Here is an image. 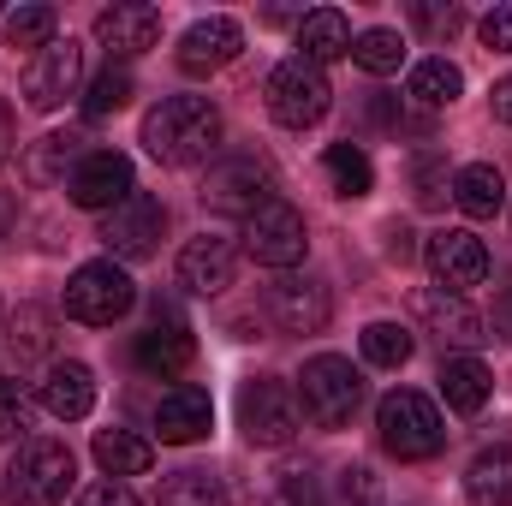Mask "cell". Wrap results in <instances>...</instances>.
I'll return each mask as SVG.
<instances>
[{
	"label": "cell",
	"instance_id": "16",
	"mask_svg": "<svg viewBox=\"0 0 512 506\" xmlns=\"http://www.w3.org/2000/svg\"><path fill=\"white\" fill-rule=\"evenodd\" d=\"M36 399H42V411L60 417V423L90 417V405H96V376H90V364H78V358H54V364L42 370V381H36Z\"/></svg>",
	"mask_w": 512,
	"mask_h": 506
},
{
	"label": "cell",
	"instance_id": "9",
	"mask_svg": "<svg viewBox=\"0 0 512 506\" xmlns=\"http://www.w3.org/2000/svg\"><path fill=\"white\" fill-rule=\"evenodd\" d=\"M262 310H268V322H274L280 334H322L328 316H334V298H328V286H322L316 274H292V268H286V274L268 280Z\"/></svg>",
	"mask_w": 512,
	"mask_h": 506
},
{
	"label": "cell",
	"instance_id": "15",
	"mask_svg": "<svg viewBox=\"0 0 512 506\" xmlns=\"http://www.w3.org/2000/svg\"><path fill=\"white\" fill-rule=\"evenodd\" d=\"M245 54V30L233 24V18H197L185 36H179V66L191 72V78H203V72H221V66H233Z\"/></svg>",
	"mask_w": 512,
	"mask_h": 506
},
{
	"label": "cell",
	"instance_id": "17",
	"mask_svg": "<svg viewBox=\"0 0 512 506\" xmlns=\"http://www.w3.org/2000/svg\"><path fill=\"white\" fill-rule=\"evenodd\" d=\"M191 358H197V340H191V328H185L173 310H161V316L137 334V370H143V376L167 381V376H179Z\"/></svg>",
	"mask_w": 512,
	"mask_h": 506
},
{
	"label": "cell",
	"instance_id": "12",
	"mask_svg": "<svg viewBox=\"0 0 512 506\" xmlns=\"http://www.w3.org/2000/svg\"><path fill=\"white\" fill-rule=\"evenodd\" d=\"M66 197L78 203V209H120L126 197H137V179H131V161L120 149H90L84 161H78V173L66 179Z\"/></svg>",
	"mask_w": 512,
	"mask_h": 506
},
{
	"label": "cell",
	"instance_id": "7",
	"mask_svg": "<svg viewBox=\"0 0 512 506\" xmlns=\"http://www.w3.org/2000/svg\"><path fill=\"white\" fill-rule=\"evenodd\" d=\"M131 304H137V286L120 262H84L72 280H66V316L72 322H90V328H108L120 322Z\"/></svg>",
	"mask_w": 512,
	"mask_h": 506
},
{
	"label": "cell",
	"instance_id": "13",
	"mask_svg": "<svg viewBox=\"0 0 512 506\" xmlns=\"http://www.w3.org/2000/svg\"><path fill=\"white\" fill-rule=\"evenodd\" d=\"M161 233H167V203L161 197H126L120 209H108V221H102V245L114 256H126V262H137V256H149L155 245H161Z\"/></svg>",
	"mask_w": 512,
	"mask_h": 506
},
{
	"label": "cell",
	"instance_id": "19",
	"mask_svg": "<svg viewBox=\"0 0 512 506\" xmlns=\"http://www.w3.org/2000/svg\"><path fill=\"white\" fill-rule=\"evenodd\" d=\"M155 429H161L167 447H191V441H203V435L215 429V405H209V393H203V387H173V393H161V405H155Z\"/></svg>",
	"mask_w": 512,
	"mask_h": 506
},
{
	"label": "cell",
	"instance_id": "42",
	"mask_svg": "<svg viewBox=\"0 0 512 506\" xmlns=\"http://www.w3.org/2000/svg\"><path fill=\"white\" fill-rule=\"evenodd\" d=\"M346 495H358V501H370V495H376V477H370V465H352V471H346Z\"/></svg>",
	"mask_w": 512,
	"mask_h": 506
},
{
	"label": "cell",
	"instance_id": "39",
	"mask_svg": "<svg viewBox=\"0 0 512 506\" xmlns=\"http://www.w3.org/2000/svg\"><path fill=\"white\" fill-rule=\"evenodd\" d=\"M274 506H322V489L310 471H280L274 477Z\"/></svg>",
	"mask_w": 512,
	"mask_h": 506
},
{
	"label": "cell",
	"instance_id": "29",
	"mask_svg": "<svg viewBox=\"0 0 512 506\" xmlns=\"http://www.w3.org/2000/svg\"><path fill=\"white\" fill-rule=\"evenodd\" d=\"M6 346H12V358H18V364L48 358V352H54V316H48V310H36V304L12 310V322H6Z\"/></svg>",
	"mask_w": 512,
	"mask_h": 506
},
{
	"label": "cell",
	"instance_id": "18",
	"mask_svg": "<svg viewBox=\"0 0 512 506\" xmlns=\"http://www.w3.org/2000/svg\"><path fill=\"white\" fill-rule=\"evenodd\" d=\"M233 274H239V251H233L227 239H215V233H203V239H191V245L179 251V286H185V292L215 298V292L233 286Z\"/></svg>",
	"mask_w": 512,
	"mask_h": 506
},
{
	"label": "cell",
	"instance_id": "3",
	"mask_svg": "<svg viewBox=\"0 0 512 506\" xmlns=\"http://www.w3.org/2000/svg\"><path fill=\"white\" fill-rule=\"evenodd\" d=\"M376 435H382V447L393 459H435V453L447 447L441 411H435L423 393H411V387L387 393L382 405H376Z\"/></svg>",
	"mask_w": 512,
	"mask_h": 506
},
{
	"label": "cell",
	"instance_id": "41",
	"mask_svg": "<svg viewBox=\"0 0 512 506\" xmlns=\"http://www.w3.org/2000/svg\"><path fill=\"white\" fill-rule=\"evenodd\" d=\"M483 42H489L495 54H512V6H495V12L483 18Z\"/></svg>",
	"mask_w": 512,
	"mask_h": 506
},
{
	"label": "cell",
	"instance_id": "24",
	"mask_svg": "<svg viewBox=\"0 0 512 506\" xmlns=\"http://www.w3.org/2000/svg\"><path fill=\"white\" fill-rule=\"evenodd\" d=\"M471 506H512V447H483L465 471Z\"/></svg>",
	"mask_w": 512,
	"mask_h": 506
},
{
	"label": "cell",
	"instance_id": "4",
	"mask_svg": "<svg viewBox=\"0 0 512 506\" xmlns=\"http://www.w3.org/2000/svg\"><path fill=\"white\" fill-rule=\"evenodd\" d=\"M298 399H304V417H310L316 429H340V423H352V411H358V399H364V376L352 370V358L322 352V358L304 364Z\"/></svg>",
	"mask_w": 512,
	"mask_h": 506
},
{
	"label": "cell",
	"instance_id": "22",
	"mask_svg": "<svg viewBox=\"0 0 512 506\" xmlns=\"http://www.w3.org/2000/svg\"><path fill=\"white\" fill-rule=\"evenodd\" d=\"M90 149H84V137H72V131H54V137H42L30 155H24V179L30 185H66L72 173H78V161H84Z\"/></svg>",
	"mask_w": 512,
	"mask_h": 506
},
{
	"label": "cell",
	"instance_id": "27",
	"mask_svg": "<svg viewBox=\"0 0 512 506\" xmlns=\"http://www.w3.org/2000/svg\"><path fill=\"white\" fill-rule=\"evenodd\" d=\"M90 453H96V465H102L108 477H143V471L155 465V447H149L143 435H131V429H102Z\"/></svg>",
	"mask_w": 512,
	"mask_h": 506
},
{
	"label": "cell",
	"instance_id": "37",
	"mask_svg": "<svg viewBox=\"0 0 512 506\" xmlns=\"http://www.w3.org/2000/svg\"><path fill=\"white\" fill-rule=\"evenodd\" d=\"M411 191H417L423 209H435V203L447 197V161H441V155H417V167H411Z\"/></svg>",
	"mask_w": 512,
	"mask_h": 506
},
{
	"label": "cell",
	"instance_id": "30",
	"mask_svg": "<svg viewBox=\"0 0 512 506\" xmlns=\"http://www.w3.org/2000/svg\"><path fill=\"white\" fill-rule=\"evenodd\" d=\"M459 90H465V72L453 60H423V66H411V84H405V96L417 108H447Z\"/></svg>",
	"mask_w": 512,
	"mask_h": 506
},
{
	"label": "cell",
	"instance_id": "36",
	"mask_svg": "<svg viewBox=\"0 0 512 506\" xmlns=\"http://www.w3.org/2000/svg\"><path fill=\"white\" fill-rule=\"evenodd\" d=\"M30 429V393L18 381H0V441H24Z\"/></svg>",
	"mask_w": 512,
	"mask_h": 506
},
{
	"label": "cell",
	"instance_id": "31",
	"mask_svg": "<svg viewBox=\"0 0 512 506\" xmlns=\"http://www.w3.org/2000/svg\"><path fill=\"white\" fill-rule=\"evenodd\" d=\"M161 506H227V489H221V477L215 471H173L167 483H161Z\"/></svg>",
	"mask_w": 512,
	"mask_h": 506
},
{
	"label": "cell",
	"instance_id": "33",
	"mask_svg": "<svg viewBox=\"0 0 512 506\" xmlns=\"http://www.w3.org/2000/svg\"><path fill=\"white\" fill-rule=\"evenodd\" d=\"M352 60L364 66V72H399V60H405V36L399 30H364V36H352Z\"/></svg>",
	"mask_w": 512,
	"mask_h": 506
},
{
	"label": "cell",
	"instance_id": "14",
	"mask_svg": "<svg viewBox=\"0 0 512 506\" xmlns=\"http://www.w3.org/2000/svg\"><path fill=\"white\" fill-rule=\"evenodd\" d=\"M429 274L441 280V292H471V286H483L489 280V251H483V239L477 233H435L429 239Z\"/></svg>",
	"mask_w": 512,
	"mask_h": 506
},
{
	"label": "cell",
	"instance_id": "11",
	"mask_svg": "<svg viewBox=\"0 0 512 506\" xmlns=\"http://www.w3.org/2000/svg\"><path fill=\"white\" fill-rule=\"evenodd\" d=\"M78 84H84V48L78 42H48L42 54H30V66H24V102L36 108V114H54L66 96H78Z\"/></svg>",
	"mask_w": 512,
	"mask_h": 506
},
{
	"label": "cell",
	"instance_id": "23",
	"mask_svg": "<svg viewBox=\"0 0 512 506\" xmlns=\"http://www.w3.org/2000/svg\"><path fill=\"white\" fill-rule=\"evenodd\" d=\"M453 203H459L471 221L501 215V203H507V179H501V167H495V161H471V167H459V179H453Z\"/></svg>",
	"mask_w": 512,
	"mask_h": 506
},
{
	"label": "cell",
	"instance_id": "34",
	"mask_svg": "<svg viewBox=\"0 0 512 506\" xmlns=\"http://www.w3.org/2000/svg\"><path fill=\"white\" fill-rule=\"evenodd\" d=\"M54 30H60V18H54V6H18V12H6V42L12 48H48L54 42Z\"/></svg>",
	"mask_w": 512,
	"mask_h": 506
},
{
	"label": "cell",
	"instance_id": "44",
	"mask_svg": "<svg viewBox=\"0 0 512 506\" xmlns=\"http://www.w3.org/2000/svg\"><path fill=\"white\" fill-rule=\"evenodd\" d=\"M12 161V108L0 102V167Z\"/></svg>",
	"mask_w": 512,
	"mask_h": 506
},
{
	"label": "cell",
	"instance_id": "46",
	"mask_svg": "<svg viewBox=\"0 0 512 506\" xmlns=\"http://www.w3.org/2000/svg\"><path fill=\"white\" fill-rule=\"evenodd\" d=\"M6 221H12V203L0 197V239H6Z\"/></svg>",
	"mask_w": 512,
	"mask_h": 506
},
{
	"label": "cell",
	"instance_id": "26",
	"mask_svg": "<svg viewBox=\"0 0 512 506\" xmlns=\"http://www.w3.org/2000/svg\"><path fill=\"white\" fill-rule=\"evenodd\" d=\"M441 393H447V405H453L459 417H477V411L489 405L495 381H489V370H483L477 358H447V364H441Z\"/></svg>",
	"mask_w": 512,
	"mask_h": 506
},
{
	"label": "cell",
	"instance_id": "28",
	"mask_svg": "<svg viewBox=\"0 0 512 506\" xmlns=\"http://www.w3.org/2000/svg\"><path fill=\"white\" fill-rule=\"evenodd\" d=\"M322 173H328V185H334L340 197H370V185H376V167H370L364 143H328Z\"/></svg>",
	"mask_w": 512,
	"mask_h": 506
},
{
	"label": "cell",
	"instance_id": "8",
	"mask_svg": "<svg viewBox=\"0 0 512 506\" xmlns=\"http://www.w3.org/2000/svg\"><path fill=\"white\" fill-rule=\"evenodd\" d=\"M239 429L251 447H286L298 435V399L280 376H251L239 387Z\"/></svg>",
	"mask_w": 512,
	"mask_h": 506
},
{
	"label": "cell",
	"instance_id": "25",
	"mask_svg": "<svg viewBox=\"0 0 512 506\" xmlns=\"http://www.w3.org/2000/svg\"><path fill=\"white\" fill-rule=\"evenodd\" d=\"M423 322H429L441 340H453V346H477V340H483V316H477L459 292H423Z\"/></svg>",
	"mask_w": 512,
	"mask_h": 506
},
{
	"label": "cell",
	"instance_id": "6",
	"mask_svg": "<svg viewBox=\"0 0 512 506\" xmlns=\"http://www.w3.org/2000/svg\"><path fill=\"white\" fill-rule=\"evenodd\" d=\"M328 108H334V90H328V72H322V66H310V60H280V66L268 72V114L286 131L316 126Z\"/></svg>",
	"mask_w": 512,
	"mask_h": 506
},
{
	"label": "cell",
	"instance_id": "1",
	"mask_svg": "<svg viewBox=\"0 0 512 506\" xmlns=\"http://www.w3.org/2000/svg\"><path fill=\"white\" fill-rule=\"evenodd\" d=\"M143 149L161 167H197L221 149V108L209 96H167L143 114Z\"/></svg>",
	"mask_w": 512,
	"mask_h": 506
},
{
	"label": "cell",
	"instance_id": "40",
	"mask_svg": "<svg viewBox=\"0 0 512 506\" xmlns=\"http://www.w3.org/2000/svg\"><path fill=\"white\" fill-rule=\"evenodd\" d=\"M78 506H143V501L131 495L126 483H114V477H108V483H90V489L78 495Z\"/></svg>",
	"mask_w": 512,
	"mask_h": 506
},
{
	"label": "cell",
	"instance_id": "5",
	"mask_svg": "<svg viewBox=\"0 0 512 506\" xmlns=\"http://www.w3.org/2000/svg\"><path fill=\"white\" fill-rule=\"evenodd\" d=\"M274 191H280V179H274V167H268L262 155H227V161H215L209 179H203V209L251 221L262 203H274Z\"/></svg>",
	"mask_w": 512,
	"mask_h": 506
},
{
	"label": "cell",
	"instance_id": "21",
	"mask_svg": "<svg viewBox=\"0 0 512 506\" xmlns=\"http://www.w3.org/2000/svg\"><path fill=\"white\" fill-rule=\"evenodd\" d=\"M298 60H310V66H328V60H346L352 54V24H346V12H334V6H322V12H304L298 18Z\"/></svg>",
	"mask_w": 512,
	"mask_h": 506
},
{
	"label": "cell",
	"instance_id": "43",
	"mask_svg": "<svg viewBox=\"0 0 512 506\" xmlns=\"http://www.w3.org/2000/svg\"><path fill=\"white\" fill-rule=\"evenodd\" d=\"M489 108H495V120H501V126H512V78H501V84L489 90Z\"/></svg>",
	"mask_w": 512,
	"mask_h": 506
},
{
	"label": "cell",
	"instance_id": "35",
	"mask_svg": "<svg viewBox=\"0 0 512 506\" xmlns=\"http://www.w3.org/2000/svg\"><path fill=\"white\" fill-rule=\"evenodd\" d=\"M126 102H131V72H126V66H108V72H96V78H90L84 114H90V120H102V114H120Z\"/></svg>",
	"mask_w": 512,
	"mask_h": 506
},
{
	"label": "cell",
	"instance_id": "45",
	"mask_svg": "<svg viewBox=\"0 0 512 506\" xmlns=\"http://www.w3.org/2000/svg\"><path fill=\"white\" fill-rule=\"evenodd\" d=\"M495 328H501V334L512 340V286L501 292V298H495Z\"/></svg>",
	"mask_w": 512,
	"mask_h": 506
},
{
	"label": "cell",
	"instance_id": "32",
	"mask_svg": "<svg viewBox=\"0 0 512 506\" xmlns=\"http://www.w3.org/2000/svg\"><path fill=\"white\" fill-rule=\"evenodd\" d=\"M358 346H364V358H370L376 370L411 364V328H399V322H370V328L358 334Z\"/></svg>",
	"mask_w": 512,
	"mask_h": 506
},
{
	"label": "cell",
	"instance_id": "10",
	"mask_svg": "<svg viewBox=\"0 0 512 506\" xmlns=\"http://www.w3.org/2000/svg\"><path fill=\"white\" fill-rule=\"evenodd\" d=\"M304 245H310V233H304V215L292 209V203H262L251 221H245V251L262 262V268H298L304 262Z\"/></svg>",
	"mask_w": 512,
	"mask_h": 506
},
{
	"label": "cell",
	"instance_id": "2",
	"mask_svg": "<svg viewBox=\"0 0 512 506\" xmlns=\"http://www.w3.org/2000/svg\"><path fill=\"white\" fill-rule=\"evenodd\" d=\"M72 447L66 441H24L6 465V483H0V501L6 506H60L72 489Z\"/></svg>",
	"mask_w": 512,
	"mask_h": 506
},
{
	"label": "cell",
	"instance_id": "20",
	"mask_svg": "<svg viewBox=\"0 0 512 506\" xmlns=\"http://www.w3.org/2000/svg\"><path fill=\"white\" fill-rule=\"evenodd\" d=\"M96 42L108 48V54H120V60H131V54H149L155 42H161V12L155 6H108L102 18H96Z\"/></svg>",
	"mask_w": 512,
	"mask_h": 506
},
{
	"label": "cell",
	"instance_id": "38",
	"mask_svg": "<svg viewBox=\"0 0 512 506\" xmlns=\"http://www.w3.org/2000/svg\"><path fill=\"white\" fill-rule=\"evenodd\" d=\"M411 24H417L423 36H435V42H441V36H453V30L465 24V12H459V6H435V0H417V6H411Z\"/></svg>",
	"mask_w": 512,
	"mask_h": 506
}]
</instances>
